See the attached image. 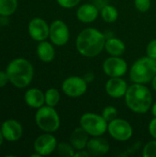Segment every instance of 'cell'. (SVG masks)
<instances>
[{
  "instance_id": "f546056e",
  "label": "cell",
  "mask_w": 156,
  "mask_h": 157,
  "mask_svg": "<svg viewBox=\"0 0 156 157\" xmlns=\"http://www.w3.org/2000/svg\"><path fill=\"white\" fill-rule=\"evenodd\" d=\"M148 129L152 137L156 140V117H154V119L150 121Z\"/></svg>"
},
{
  "instance_id": "ffe728a7",
  "label": "cell",
  "mask_w": 156,
  "mask_h": 157,
  "mask_svg": "<svg viewBox=\"0 0 156 157\" xmlns=\"http://www.w3.org/2000/svg\"><path fill=\"white\" fill-rule=\"evenodd\" d=\"M105 50L110 56H121L126 51V45L120 39L112 37L106 40Z\"/></svg>"
},
{
  "instance_id": "7402d4cb",
  "label": "cell",
  "mask_w": 156,
  "mask_h": 157,
  "mask_svg": "<svg viewBox=\"0 0 156 157\" xmlns=\"http://www.w3.org/2000/svg\"><path fill=\"white\" fill-rule=\"evenodd\" d=\"M17 8V0H0V16L9 17Z\"/></svg>"
},
{
  "instance_id": "484cf974",
  "label": "cell",
  "mask_w": 156,
  "mask_h": 157,
  "mask_svg": "<svg viewBox=\"0 0 156 157\" xmlns=\"http://www.w3.org/2000/svg\"><path fill=\"white\" fill-rule=\"evenodd\" d=\"M143 157H156V140L147 143L143 150Z\"/></svg>"
},
{
  "instance_id": "3957f363",
  "label": "cell",
  "mask_w": 156,
  "mask_h": 157,
  "mask_svg": "<svg viewBox=\"0 0 156 157\" xmlns=\"http://www.w3.org/2000/svg\"><path fill=\"white\" fill-rule=\"evenodd\" d=\"M9 82L17 88L27 87L34 76V68L31 63L25 58H16L6 66V70Z\"/></svg>"
},
{
  "instance_id": "7c38bea8",
  "label": "cell",
  "mask_w": 156,
  "mask_h": 157,
  "mask_svg": "<svg viewBox=\"0 0 156 157\" xmlns=\"http://www.w3.org/2000/svg\"><path fill=\"white\" fill-rule=\"evenodd\" d=\"M28 30L31 39L40 42L49 38L50 26L41 17H34L29 21Z\"/></svg>"
},
{
  "instance_id": "ac0fdd59",
  "label": "cell",
  "mask_w": 156,
  "mask_h": 157,
  "mask_svg": "<svg viewBox=\"0 0 156 157\" xmlns=\"http://www.w3.org/2000/svg\"><path fill=\"white\" fill-rule=\"evenodd\" d=\"M89 134L80 126L73 131L70 136V143L74 148L78 150H84L86 148L87 143L89 141Z\"/></svg>"
},
{
  "instance_id": "e0dca14e",
  "label": "cell",
  "mask_w": 156,
  "mask_h": 157,
  "mask_svg": "<svg viewBox=\"0 0 156 157\" xmlns=\"http://www.w3.org/2000/svg\"><path fill=\"white\" fill-rule=\"evenodd\" d=\"M24 99L29 107L38 109L45 104V93L39 88H29L26 91Z\"/></svg>"
},
{
  "instance_id": "2e32d148",
  "label": "cell",
  "mask_w": 156,
  "mask_h": 157,
  "mask_svg": "<svg viewBox=\"0 0 156 157\" xmlns=\"http://www.w3.org/2000/svg\"><path fill=\"white\" fill-rule=\"evenodd\" d=\"M99 11L96 5L86 3L81 5L76 10V17L82 23H92L98 17Z\"/></svg>"
},
{
  "instance_id": "8992f818",
  "label": "cell",
  "mask_w": 156,
  "mask_h": 157,
  "mask_svg": "<svg viewBox=\"0 0 156 157\" xmlns=\"http://www.w3.org/2000/svg\"><path fill=\"white\" fill-rule=\"evenodd\" d=\"M80 126L92 137L102 136L108 131V122L102 117L93 112L84 113L80 118Z\"/></svg>"
},
{
  "instance_id": "5bb4252c",
  "label": "cell",
  "mask_w": 156,
  "mask_h": 157,
  "mask_svg": "<svg viewBox=\"0 0 156 157\" xmlns=\"http://www.w3.org/2000/svg\"><path fill=\"white\" fill-rule=\"evenodd\" d=\"M128 87L127 82L121 77H109L105 86L107 94L113 98H120L124 97Z\"/></svg>"
},
{
  "instance_id": "30bf717a",
  "label": "cell",
  "mask_w": 156,
  "mask_h": 157,
  "mask_svg": "<svg viewBox=\"0 0 156 157\" xmlns=\"http://www.w3.org/2000/svg\"><path fill=\"white\" fill-rule=\"evenodd\" d=\"M102 68L109 77H122L128 71V64L120 56H110L104 61Z\"/></svg>"
},
{
  "instance_id": "52a82bcc",
  "label": "cell",
  "mask_w": 156,
  "mask_h": 157,
  "mask_svg": "<svg viewBox=\"0 0 156 157\" xmlns=\"http://www.w3.org/2000/svg\"><path fill=\"white\" fill-rule=\"evenodd\" d=\"M108 132L114 140L120 142L129 141L133 135V128L131 123L120 118H116L108 122Z\"/></svg>"
},
{
  "instance_id": "83f0119b",
  "label": "cell",
  "mask_w": 156,
  "mask_h": 157,
  "mask_svg": "<svg viewBox=\"0 0 156 157\" xmlns=\"http://www.w3.org/2000/svg\"><path fill=\"white\" fill-rule=\"evenodd\" d=\"M146 55L156 60V39L152 40L146 46Z\"/></svg>"
},
{
  "instance_id": "9a60e30c",
  "label": "cell",
  "mask_w": 156,
  "mask_h": 157,
  "mask_svg": "<svg viewBox=\"0 0 156 157\" xmlns=\"http://www.w3.org/2000/svg\"><path fill=\"white\" fill-rule=\"evenodd\" d=\"M86 149L88 151L90 155L101 156L108 153L110 145L108 140L102 138L101 136H96L89 139Z\"/></svg>"
},
{
  "instance_id": "4316f807",
  "label": "cell",
  "mask_w": 156,
  "mask_h": 157,
  "mask_svg": "<svg viewBox=\"0 0 156 157\" xmlns=\"http://www.w3.org/2000/svg\"><path fill=\"white\" fill-rule=\"evenodd\" d=\"M134 6L138 11L145 13L151 7V0H134Z\"/></svg>"
},
{
  "instance_id": "277c9868",
  "label": "cell",
  "mask_w": 156,
  "mask_h": 157,
  "mask_svg": "<svg viewBox=\"0 0 156 157\" xmlns=\"http://www.w3.org/2000/svg\"><path fill=\"white\" fill-rule=\"evenodd\" d=\"M156 75V60L149 56L138 59L131 67L130 78L137 84H147L152 82Z\"/></svg>"
},
{
  "instance_id": "d590c367",
  "label": "cell",
  "mask_w": 156,
  "mask_h": 157,
  "mask_svg": "<svg viewBox=\"0 0 156 157\" xmlns=\"http://www.w3.org/2000/svg\"><path fill=\"white\" fill-rule=\"evenodd\" d=\"M0 25H1V18H0Z\"/></svg>"
},
{
  "instance_id": "d6a6232c",
  "label": "cell",
  "mask_w": 156,
  "mask_h": 157,
  "mask_svg": "<svg viewBox=\"0 0 156 157\" xmlns=\"http://www.w3.org/2000/svg\"><path fill=\"white\" fill-rule=\"evenodd\" d=\"M152 114L154 117H156V102L152 105Z\"/></svg>"
},
{
  "instance_id": "d6986e66",
  "label": "cell",
  "mask_w": 156,
  "mask_h": 157,
  "mask_svg": "<svg viewBox=\"0 0 156 157\" xmlns=\"http://www.w3.org/2000/svg\"><path fill=\"white\" fill-rule=\"evenodd\" d=\"M37 54L40 60L43 63H51L55 57V50L53 45L45 40L40 41L37 47Z\"/></svg>"
},
{
  "instance_id": "e575fe53",
  "label": "cell",
  "mask_w": 156,
  "mask_h": 157,
  "mask_svg": "<svg viewBox=\"0 0 156 157\" xmlns=\"http://www.w3.org/2000/svg\"><path fill=\"white\" fill-rule=\"evenodd\" d=\"M3 141H4V137H3V134H2V132H1V128H0V146L3 144Z\"/></svg>"
},
{
  "instance_id": "1f68e13d",
  "label": "cell",
  "mask_w": 156,
  "mask_h": 157,
  "mask_svg": "<svg viewBox=\"0 0 156 157\" xmlns=\"http://www.w3.org/2000/svg\"><path fill=\"white\" fill-rule=\"evenodd\" d=\"M86 157V156H90V154L88 153V151L86 149L84 150H78L77 152H75L74 154V157Z\"/></svg>"
},
{
  "instance_id": "4dcf8cb0",
  "label": "cell",
  "mask_w": 156,
  "mask_h": 157,
  "mask_svg": "<svg viewBox=\"0 0 156 157\" xmlns=\"http://www.w3.org/2000/svg\"><path fill=\"white\" fill-rule=\"evenodd\" d=\"M8 82H9V79H8V75L6 72L0 71V88L4 87Z\"/></svg>"
},
{
  "instance_id": "836d02e7",
  "label": "cell",
  "mask_w": 156,
  "mask_h": 157,
  "mask_svg": "<svg viewBox=\"0 0 156 157\" xmlns=\"http://www.w3.org/2000/svg\"><path fill=\"white\" fill-rule=\"evenodd\" d=\"M152 86H153V88H154V89L156 91V75H155V76L154 77L153 81H152Z\"/></svg>"
},
{
  "instance_id": "f1b7e54d",
  "label": "cell",
  "mask_w": 156,
  "mask_h": 157,
  "mask_svg": "<svg viewBox=\"0 0 156 157\" xmlns=\"http://www.w3.org/2000/svg\"><path fill=\"white\" fill-rule=\"evenodd\" d=\"M58 5L63 8H73L76 6L81 0H56Z\"/></svg>"
},
{
  "instance_id": "9c48e42d",
  "label": "cell",
  "mask_w": 156,
  "mask_h": 157,
  "mask_svg": "<svg viewBox=\"0 0 156 157\" xmlns=\"http://www.w3.org/2000/svg\"><path fill=\"white\" fill-rule=\"evenodd\" d=\"M49 38L51 43L56 46L65 45L70 38V31L66 23L60 19L51 22L50 25Z\"/></svg>"
},
{
  "instance_id": "7a4b0ae2",
  "label": "cell",
  "mask_w": 156,
  "mask_h": 157,
  "mask_svg": "<svg viewBox=\"0 0 156 157\" xmlns=\"http://www.w3.org/2000/svg\"><path fill=\"white\" fill-rule=\"evenodd\" d=\"M124 98L127 107L138 114L146 113L153 105L152 93L143 84L134 83L130 86Z\"/></svg>"
},
{
  "instance_id": "ba28073f",
  "label": "cell",
  "mask_w": 156,
  "mask_h": 157,
  "mask_svg": "<svg viewBox=\"0 0 156 157\" xmlns=\"http://www.w3.org/2000/svg\"><path fill=\"white\" fill-rule=\"evenodd\" d=\"M62 90L69 98H79L86 92L87 82L77 75L69 76L63 82Z\"/></svg>"
},
{
  "instance_id": "4fadbf2b",
  "label": "cell",
  "mask_w": 156,
  "mask_h": 157,
  "mask_svg": "<svg viewBox=\"0 0 156 157\" xmlns=\"http://www.w3.org/2000/svg\"><path fill=\"white\" fill-rule=\"evenodd\" d=\"M1 132L5 140L8 142H16L21 138L23 134V128L17 121L10 119L2 123Z\"/></svg>"
},
{
  "instance_id": "8fae6325",
  "label": "cell",
  "mask_w": 156,
  "mask_h": 157,
  "mask_svg": "<svg viewBox=\"0 0 156 157\" xmlns=\"http://www.w3.org/2000/svg\"><path fill=\"white\" fill-rule=\"evenodd\" d=\"M57 144L58 143L56 138L51 133L45 132L35 140L33 147L36 153L40 154L41 156H46L56 151Z\"/></svg>"
},
{
  "instance_id": "d4e9b609",
  "label": "cell",
  "mask_w": 156,
  "mask_h": 157,
  "mask_svg": "<svg viewBox=\"0 0 156 157\" xmlns=\"http://www.w3.org/2000/svg\"><path fill=\"white\" fill-rule=\"evenodd\" d=\"M101 115H102V117L108 122H109V121H113L114 119L117 118V116H118V109L115 107H113V106H107L102 110Z\"/></svg>"
},
{
  "instance_id": "44dd1931",
  "label": "cell",
  "mask_w": 156,
  "mask_h": 157,
  "mask_svg": "<svg viewBox=\"0 0 156 157\" xmlns=\"http://www.w3.org/2000/svg\"><path fill=\"white\" fill-rule=\"evenodd\" d=\"M100 16L104 21L108 23H113L119 17V11L112 5H105L100 9Z\"/></svg>"
},
{
  "instance_id": "5b68a950",
  "label": "cell",
  "mask_w": 156,
  "mask_h": 157,
  "mask_svg": "<svg viewBox=\"0 0 156 157\" xmlns=\"http://www.w3.org/2000/svg\"><path fill=\"white\" fill-rule=\"evenodd\" d=\"M35 122L37 126L44 132H55L60 128L61 121L58 112L53 107L42 106L37 109L35 114Z\"/></svg>"
},
{
  "instance_id": "cb8c5ba5",
  "label": "cell",
  "mask_w": 156,
  "mask_h": 157,
  "mask_svg": "<svg viewBox=\"0 0 156 157\" xmlns=\"http://www.w3.org/2000/svg\"><path fill=\"white\" fill-rule=\"evenodd\" d=\"M56 151L60 155L65 157H74V154H75V149L71 144V143L67 144L65 142H62V143L58 144Z\"/></svg>"
},
{
  "instance_id": "603a6c76",
  "label": "cell",
  "mask_w": 156,
  "mask_h": 157,
  "mask_svg": "<svg viewBox=\"0 0 156 157\" xmlns=\"http://www.w3.org/2000/svg\"><path fill=\"white\" fill-rule=\"evenodd\" d=\"M61 95L57 88L51 87L46 90L45 92V104L50 107H56L60 102Z\"/></svg>"
},
{
  "instance_id": "6da1fadb",
  "label": "cell",
  "mask_w": 156,
  "mask_h": 157,
  "mask_svg": "<svg viewBox=\"0 0 156 157\" xmlns=\"http://www.w3.org/2000/svg\"><path fill=\"white\" fill-rule=\"evenodd\" d=\"M105 35L95 28L84 29L76 37L75 46L77 52L85 57L97 56L105 49Z\"/></svg>"
}]
</instances>
